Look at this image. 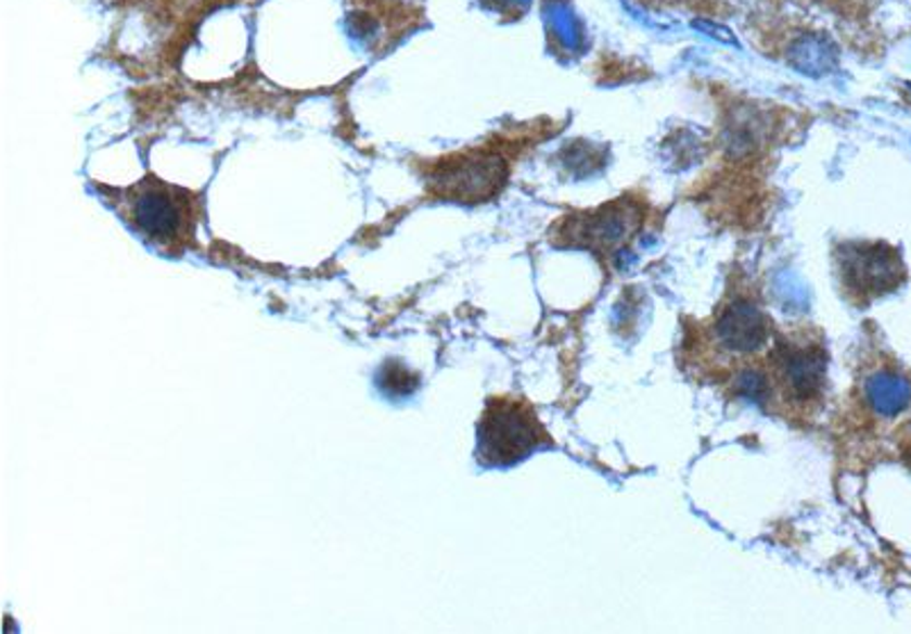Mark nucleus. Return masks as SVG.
<instances>
[{
  "label": "nucleus",
  "instance_id": "nucleus-1",
  "mask_svg": "<svg viewBox=\"0 0 911 634\" xmlns=\"http://www.w3.org/2000/svg\"><path fill=\"white\" fill-rule=\"evenodd\" d=\"M772 335V320L757 294L736 288L724 294L711 317L687 329L681 343L683 368L706 381L732 383L757 402Z\"/></svg>",
  "mask_w": 911,
  "mask_h": 634
},
{
  "label": "nucleus",
  "instance_id": "nucleus-2",
  "mask_svg": "<svg viewBox=\"0 0 911 634\" xmlns=\"http://www.w3.org/2000/svg\"><path fill=\"white\" fill-rule=\"evenodd\" d=\"M827 345L816 327L774 329L757 402L786 422L809 424L827 397Z\"/></svg>",
  "mask_w": 911,
  "mask_h": 634
},
{
  "label": "nucleus",
  "instance_id": "nucleus-3",
  "mask_svg": "<svg viewBox=\"0 0 911 634\" xmlns=\"http://www.w3.org/2000/svg\"><path fill=\"white\" fill-rule=\"evenodd\" d=\"M550 445L554 441L529 402L517 397L488 400L478 422V461L486 466H513Z\"/></svg>",
  "mask_w": 911,
  "mask_h": 634
},
{
  "label": "nucleus",
  "instance_id": "nucleus-4",
  "mask_svg": "<svg viewBox=\"0 0 911 634\" xmlns=\"http://www.w3.org/2000/svg\"><path fill=\"white\" fill-rule=\"evenodd\" d=\"M128 221L153 242H185L194 233L196 199L188 190L144 178L128 190Z\"/></svg>",
  "mask_w": 911,
  "mask_h": 634
},
{
  "label": "nucleus",
  "instance_id": "nucleus-5",
  "mask_svg": "<svg viewBox=\"0 0 911 634\" xmlns=\"http://www.w3.org/2000/svg\"><path fill=\"white\" fill-rule=\"evenodd\" d=\"M643 206L629 196L615 199L592 213L567 217L559 224L554 242L561 246H581L600 258H613L641 231Z\"/></svg>",
  "mask_w": 911,
  "mask_h": 634
},
{
  "label": "nucleus",
  "instance_id": "nucleus-6",
  "mask_svg": "<svg viewBox=\"0 0 911 634\" xmlns=\"http://www.w3.org/2000/svg\"><path fill=\"white\" fill-rule=\"evenodd\" d=\"M843 294L852 304H869L902 286L907 271L900 254L882 242H848L836 252Z\"/></svg>",
  "mask_w": 911,
  "mask_h": 634
},
{
  "label": "nucleus",
  "instance_id": "nucleus-7",
  "mask_svg": "<svg viewBox=\"0 0 911 634\" xmlns=\"http://www.w3.org/2000/svg\"><path fill=\"white\" fill-rule=\"evenodd\" d=\"M509 176V165L492 151H465L440 161L428 186L442 199L459 203H484L499 194Z\"/></svg>",
  "mask_w": 911,
  "mask_h": 634
},
{
  "label": "nucleus",
  "instance_id": "nucleus-8",
  "mask_svg": "<svg viewBox=\"0 0 911 634\" xmlns=\"http://www.w3.org/2000/svg\"><path fill=\"white\" fill-rule=\"evenodd\" d=\"M861 400L880 418H898L911 404V383L894 368H880L861 383Z\"/></svg>",
  "mask_w": 911,
  "mask_h": 634
},
{
  "label": "nucleus",
  "instance_id": "nucleus-9",
  "mask_svg": "<svg viewBox=\"0 0 911 634\" xmlns=\"http://www.w3.org/2000/svg\"><path fill=\"white\" fill-rule=\"evenodd\" d=\"M420 386V377L415 372L406 370L397 360L385 364L378 372V389L390 397H403L410 395Z\"/></svg>",
  "mask_w": 911,
  "mask_h": 634
},
{
  "label": "nucleus",
  "instance_id": "nucleus-10",
  "mask_svg": "<svg viewBox=\"0 0 911 634\" xmlns=\"http://www.w3.org/2000/svg\"><path fill=\"white\" fill-rule=\"evenodd\" d=\"M909 461H911V455H909Z\"/></svg>",
  "mask_w": 911,
  "mask_h": 634
}]
</instances>
